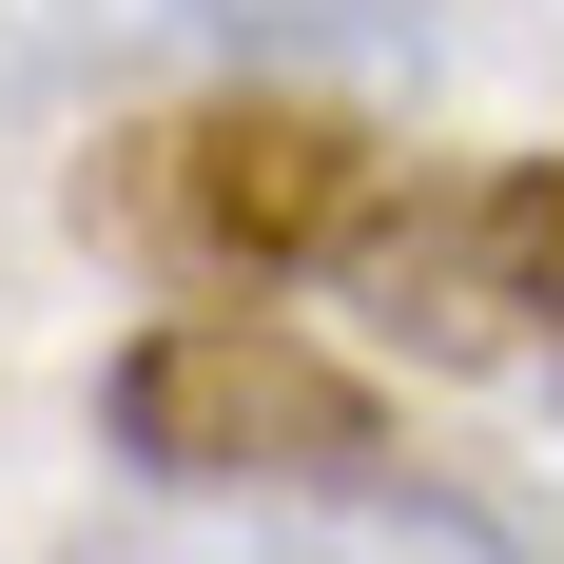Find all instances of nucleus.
Returning <instances> with one entry per match:
<instances>
[{
    "mask_svg": "<svg viewBox=\"0 0 564 564\" xmlns=\"http://www.w3.org/2000/svg\"><path fill=\"white\" fill-rule=\"evenodd\" d=\"M332 292L409 370H564V156H390Z\"/></svg>",
    "mask_w": 564,
    "mask_h": 564,
    "instance_id": "nucleus-3",
    "label": "nucleus"
},
{
    "mask_svg": "<svg viewBox=\"0 0 564 564\" xmlns=\"http://www.w3.org/2000/svg\"><path fill=\"white\" fill-rule=\"evenodd\" d=\"M390 195V137L312 78H195V98L117 117L78 156V234L117 273H175V292H332L350 215Z\"/></svg>",
    "mask_w": 564,
    "mask_h": 564,
    "instance_id": "nucleus-1",
    "label": "nucleus"
},
{
    "mask_svg": "<svg viewBox=\"0 0 564 564\" xmlns=\"http://www.w3.org/2000/svg\"><path fill=\"white\" fill-rule=\"evenodd\" d=\"M98 429L156 507H273V487H350V467H409L390 409L350 350H312L292 312L215 292V312H156V332L98 370Z\"/></svg>",
    "mask_w": 564,
    "mask_h": 564,
    "instance_id": "nucleus-2",
    "label": "nucleus"
},
{
    "mask_svg": "<svg viewBox=\"0 0 564 564\" xmlns=\"http://www.w3.org/2000/svg\"><path fill=\"white\" fill-rule=\"evenodd\" d=\"M58 564H525L507 525L429 487V467H350V487H273V507H137L78 525Z\"/></svg>",
    "mask_w": 564,
    "mask_h": 564,
    "instance_id": "nucleus-5",
    "label": "nucleus"
},
{
    "mask_svg": "<svg viewBox=\"0 0 564 564\" xmlns=\"http://www.w3.org/2000/svg\"><path fill=\"white\" fill-rule=\"evenodd\" d=\"M545 409H564V370H545Z\"/></svg>",
    "mask_w": 564,
    "mask_h": 564,
    "instance_id": "nucleus-6",
    "label": "nucleus"
},
{
    "mask_svg": "<svg viewBox=\"0 0 564 564\" xmlns=\"http://www.w3.org/2000/svg\"><path fill=\"white\" fill-rule=\"evenodd\" d=\"M429 58V0H0V98L98 78H390Z\"/></svg>",
    "mask_w": 564,
    "mask_h": 564,
    "instance_id": "nucleus-4",
    "label": "nucleus"
}]
</instances>
